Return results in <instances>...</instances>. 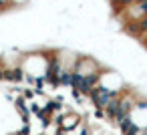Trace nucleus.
Masks as SVG:
<instances>
[{
    "label": "nucleus",
    "mask_w": 147,
    "mask_h": 135,
    "mask_svg": "<svg viewBox=\"0 0 147 135\" xmlns=\"http://www.w3.org/2000/svg\"><path fill=\"white\" fill-rule=\"evenodd\" d=\"M103 67L105 65H101L91 55H77V61H75L73 71L79 73V75H83V77H91V75H101L103 73Z\"/></svg>",
    "instance_id": "obj_1"
},
{
    "label": "nucleus",
    "mask_w": 147,
    "mask_h": 135,
    "mask_svg": "<svg viewBox=\"0 0 147 135\" xmlns=\"http://www.w3.org/2000/svg\"><path fill=\"white\" fill-rule=\"evenodd\" d=\"M117 95H119V93H113V91H109V89H105V87L97 85V87H95V91L89 95V99H91L93 107H97V109H107V105H109Z\"/></svg>",
    "instance_id": "obj_2"
}]
</instances>
